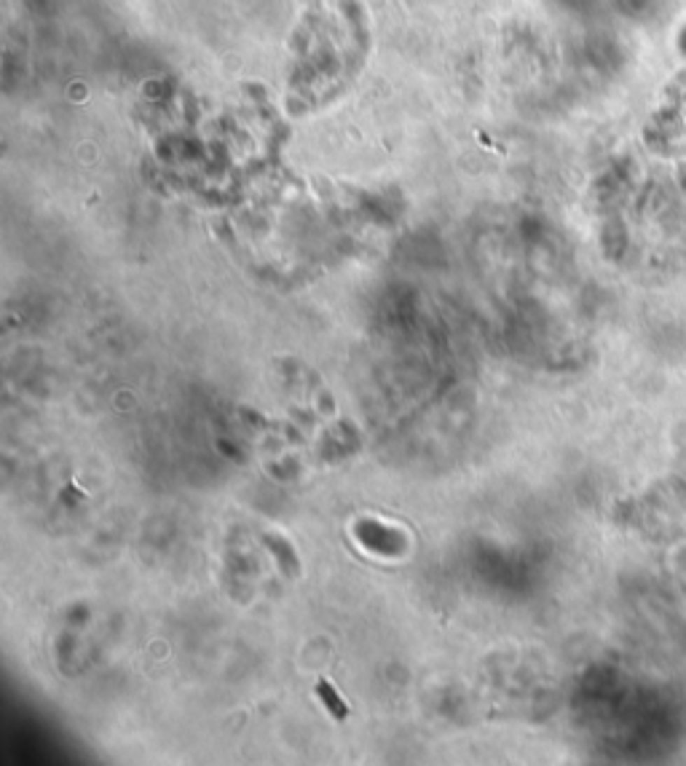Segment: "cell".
Returning <instances> with one entry per match:
<instances>
[{
	"label": "cell",
	"mask_w": 686,
	"mask_h": 766,
	"mask_svg": "<svg viewBox=\"0 0 686 766\" xmlns=\"http://www.w3.org/2000/svg\"><path fill=\"white\" fill-rule=\"evenodd\" d=\"M316 697L322 699V705L328 707V713L335 720H346L349 718V705L343 702V697L338 691L330 686L328 681H316Z\"/></svg>",
	"instance_id": "6da1fadb"
},
{
	"label": "cell",
	"mask_w": 686,
	"mask_h": 766,
	"mask_svg": "<svg viewBox=\"0 0 686 766\" xmlns=\"http://www.w3.org/2000/svg\"><path fill=\"white\" fill-rule=\"evenodd\" d=\"M268 544H271V550L276 552V555H281L284 560H287V566H284V571L290 573V576H295L298 573V568H295V555L290 552V547L284 544V538H268Z\"/></svg>",
	"instance_id": "7a4b0ae2"
}]
</instances>
